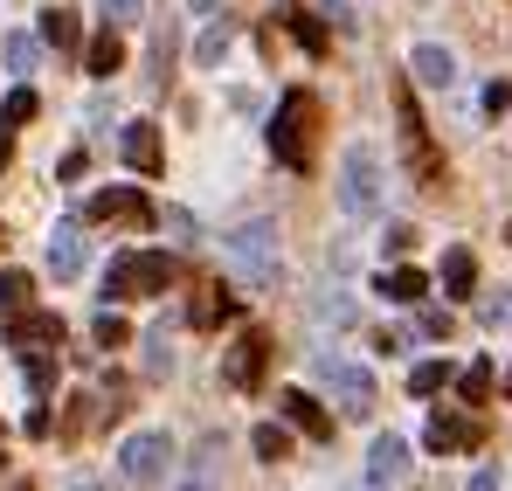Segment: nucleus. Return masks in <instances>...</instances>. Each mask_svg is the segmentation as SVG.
<instances>
[{
    "mask_svg": "<svg viewBox=\"0 0 512 491\" xmlns=\"http://www.w3.org/2000/svg\"><path fill=\"white\" fill-rule=\"evenodd\" d=\"M84 215L90 222H111V229H153V222H160V208H153L139 187H104V194H90Z\"/></svg>",
    "mask_w": 512,
    "mask_h": 491,
    "instance_id": "6e6552de",
    "label": "nucleus"
},
{
    "mask_svg": "<svg viewBox=\"0 0 512 491\" xmlns=\"http://www.w3.org/2000/svg\"><path fill=\"white\" fill-rule=\"evenodd\" d=\"M471 284H478V256L471 249H443V291L450 298H471Z\"/></svg>",
    "mask_w": 512,
    "mask_h": 491,
    "instance_id": "5701e85b",
    "label": "nucleus"
},
{
    "mask_svg": "<svg viewBox=\"0 0 512 491\" xmlns=\"http://www.w3.org/2000/svg\"><path fill=\"white\" fill-rule=\"evenodd\" d=\"M367 478H374V485H402V478H409V443H402V436H381V443L367 450Z\"/></svg>",
    "mask_w": 512,
    "mask_h": 491,
    "instance_id": "4468645a",
    "label": "nucleus"
},
{
    "mask_svg": "<svg viewBox=\"0 0 512 491\" xmlns=\"http://www.w3.org/2000/svg\"><path fill=\"white\" fill-rule=\"evenodd\" d=\"M270 28H291L312 56H326V49H333V28H326V21H312L305 7H277V21H270Z\"/></svg>",
    "mask_w": 512,
    "mask_h": 491,
    "instance_id": "a211bd4d",
    "label": "nucleus"
},
{
    "mask_svg": "<svg viewBox=\"0 0 512 491\" xmlns=\"http://www.w3.org/2000/svg\"><path fill=\"white\" fill-rule=\"evenodd\" d=\"M70 491H97V485H70Z\"/></svg>",
    "mask_w": 512,
    "mask_h": 491,
    "instance_id": "a19ab883",
    "label": "nucleus"
},
{
    "mask_svg": "<svg viewBox=\"0 0 512 491\" xmlns=\"http://www.w3.org/2000/svg\"><path fill=\"white\" fill-rule=\"evenodd\" d=\"M35 111H42V97H35V90L21 83V90H7V104H0V125H28Z\"/></svg>",
    "mask_w": 512,
    "mask_h": 491,
    "instance_id": "a878e982",
    "label": "nucleus"
},
{
    "mask_svg": "<svg viewBox=\"0 0 512 491\" xmlns=\"http://www.w3.org/2000/svg\"><path fill=\"white\" fill-rule=\"evenodd\" d=\"M340 208H346V215H374V208H381V153H374V146H346V160H340Z\"/></svg>",
    "mask_w": 512,
    "mask_h": 491,
    "instance_id": "20e7f679",
    "label": "nucleus"
},
{
    "mask_svg": "<svg viewBox=\"0 0 512 491\" xmlns=\"http://www.w3.org/2000/svg\"><path fill=\"white\" fill-rule=\"evenodd\" d=\"M457 395H464V402H485V395H492V367H485V360H471V367L457 374Z\"/></svg>",
    "mask_w": 512,
    "mask_h": 491,
    "instance_id": "bb28decb",
    "label": "nucleus"
},
{
    "mask_svg": "<svg viewBox=\"0 0 512 491\" xmlns=\"http://www.w3.org/2000/svg\"><path fill=\"white\" fill-rule=\"evenodd\" d=\"M395 118H402V160H409V173L423 187H443V153L429 146V125L416 111V97H409V83H395Z\"/></svg>",
    "mask_w": 512,
    "mask_h": 491,
    "instance_id": "7ed1b4c3",
    "label": "nucleus"
},
{
    "mask_svg": "<svg viewBox=\"0 0 512 491\" xmlns=\"http://www.w3.org/2000/svg\"><path fill=\"white\" fill-rule=\"evenodd\" d=\"M506 395H512V374H506Z\"/></svg>",
    "mask_w": 512,
    "mask_h": 491,
    "instance_id": "79ce46f5",
    "label": "nucleus"
},
{
    "mask_svg": "<svg viewBox=\"0 0 512 491\" xmlns=\"http://www.w3.org/2000/svg\"><path fill=\"white\" fill-rule=\"evenodd\" d=\"M97 7H104V21H139L146 0H97Z\"/></svg>",
    "mask_w": 512,
    "mask_h": 491,
    "instance_id": "72a5a7b5",
    "label": "nucleus"
},
{
    "mask_svg": "<svg viewBox=\"0 0 512 491\" xmlns=\"http://www.w3.org/2000/svg\"><path fill=\"white\" fill-rule=\"evenodd\" d=\"M381 298H395V305H423L429 277H423V270H409V263H395V270H381Z\"/></svg>",
    "mask_w": 512,
    "mask_h": 491,
    "instance_id": "aec40b11",
    "label": "nucleus"
},
{
    "mask_svg": "<svg viewBox=\"0 0 512 491\" xmlns=\"http://www.w3.org/2000/svg\"><path fill=\"white\" fill-rule=\"evenodd\" d=\"M167 436H153V429H146V436H125V450H118V471H125V478H132V485H160V478H167Z\"/></svg>",
    "mask_w": 512,
    "mask_h": 491,
    "instance_id": "1a4fd4ad",
    "label": "nucleus"
},
{
    "mask_svg": "<svg viewBox=\"0 0 512 491\" xmlns=\"http://www.w3.org/2000/svg\"><path fill=\"white\" fill-rule=\"evenodd\" d=\"M222 249L236 256V270H243L250 284H277V229H270V222H243V229H229Z\"/></svg>",
    "mask_w": 512,
    "mask_h": 491,
    "instance_id": "39448f33",
    "label": "nucleus"
},
{
    "mask_svg": "<svg viewBox=\"0 0 512 491\" xmlns=\"http://www.w3.org/2000/svg\"><path fill=\"white\" fill-rule=\"evenodd\" d=\"M222 319H236V298H229L222 284H215V291H201V298L187 305V326H201V332H215Z\"/></svg>",
    "mask_w": 512,
    "mask_h": 491,
    "instance_id": "4be33fe9",
    "label": "nucleus"
},
{
    "mask_svg": "<svg viewBox=\"0 0 512 491\" xmlns=\"http://www.w3.org/2000/svg\"><path fill=\"white\" fill-rule=\"evenodd\" d=\"M28 305H35V277H28V270H0V326L21 319Z\"/></svg>",
    "mask_w": 512,
    "mask_h": 491,
    "instance_id": "412c9836",
    "label": "nucleus"
},
{
    "mask_svg": "<svg viewBox=\"0 0 512 491\" xmlns=\"http://www.w3.org/2000/svg\"><path fill=\"white\" fill-rule=\"evenodd\" d=\"M229 42H236V28H229V21H208V28H201V42H194V63H201V70H215V63L229 56Z\"/></svg>",
    "mask_w": 512,
    "mask_h": 491,
    "instance_id": "b1692460",
    "label": "nucleus"
},
{
    "mask_svg": "<svg viewBox=\"0 0 512 491\" xmlns=\"http://www.w3.org/2000/svg\"><path fill=\"white\" fill-rule=\"evenodd\" d=\"M146 346H153V353H146V367H153V374H167V367H173V346H167V326L153 332V339H146Z\"/></svg>",
    "mask_w": 512,
    "mask_h": 491,
    "instance_id": "2f4dec72",
    "label": "nucleus"
},
{
    "mask_svg": "<svg viewBox=\"0 0 512 491\" xmlns=\"http://www.w3.org/2000/svg\"><path fill=\"white\" fill-rule=\"evenodd\" d=\"M84 70L90 77H118L125 70V42H118V21H104L97 35L84 42Z\"/></svg>",
    "mask_w": 512,
    "mask_h": 491,
    "instance_id": "ddd939ff",
    "label": "nucleus"
},
{
    "mask_svg": "<svg viewBox=\"0 0 512 491\" xmlns=\"http://www.w3.org/2000/svg\"><path fill=\"white\" fill-rule=\"evenodd\" d=\"M0 56H7V70H21V77L35 70V42H28V35H7V42H0Z\"/></svg>",
    "mask_w": 512,
    "mask_h": 491,
    "instance_id": "c85d7f7f",
    "label": "nucleus"
},
{
    "mask_svg": "<svg viewBox=\"0 0 512 491\" xmlns=\"http://www.w3.org/2000/svg\"><path fill=\"white\" fill-rule=\"evenodd\" d=\"M125 339H132V326L118 312H97V346H125Z\"/></svg>",
    "mask_w": 512,
    "mask_h": 491,
    "instance_id": "c756f323",
    "label": "nucleus"
},
{
    "mask_svg": "<svg viewBox=\"0 0 512 491\" xmlns=\"http://www.w3.org/2000/svg\"><path fill=\"white\" fill-rule=\"evenodd\" d=\"M21 374H28V388H35V395H49V381H56V367H49L42 353H28V360H21Z\"/></svg>",
    "mask_w": 512,
    "mask_h": 491,
    "instance_id": "7c9ffc66",
    "label": "nucleus"
},
{
    "mask_svg": "<svg viewBox=\"0 0 512 491\" xmlns=\"http://www.w3.org/2000/svg\"><path fill=\"white\" fill-rule=\"evenodd\" d=\"M270 153L291 173H312V160H319V97L312 90H284V104L270 118Z\"/></svg>",
    "mask_w": 512,
    "mask_h": 491,
    "instance_id": "f257e3e1",
    "label": "nucleus"
},
{
    "mask_svg": "<svg viewBox=\"0 0 512 491\" xmlns=\"http://www.w3.org/2000/svg\"><path fill=\"white\" fill-rule=\"evenodd\" d=\"M215 7H222V0H194V14H215Z\"/></svg>",
    "mask_w": 512,
    "mask_h": 491,
    "instance_id": "ea45409f",
    "label": "nucleus"
},
{
    "mask_svg": "<svg viewBox=\"0 0 512 491\" xmlns=\"http://www.w3.org/2000/svg\"><path fill=\"white\" fill-rule=\"evenodd\" d=\"M7 339L21 346V353H49V346H63V319L56 312H21V319H7Z\"/></svg>",
    "mask_w": 512,
    "mask_h": 491,
    "instance_id": "9b49d317",
    "label": "nucleus"
},
{
    "mask_svg": "<svg viewBox=\"0 0 512 491\" xmlns=\"http://www.w3.org/2000/svg\"><path fill=\"white\" fill-rule=\"evenodd\" d=\"M485 111H512V83H492L485 90Z\"/></svg>",
    "mask_w": 512,
    "mask_h": 491,
    "instance_id": "c9c22d12",
    "label": "nucleus"
},
{
    "mask_svg": "<svg viewBox=\"0 0 512 491\" xmlns=\"http://www.w3.org/2000/svg\"><path fill=\"white\" fill-rule=\"evenodd\" d=\"M42 42H49L56 56H84V21H77L70 7H56V14H42Z\"/></svg>",
    "mask_w": 512,
    "mask_h": 491,
    "instance_id": "f3484780",
    "label": "nucleus"
},
{
    "mask_svg": "<svg viewBox=\"0 0 512 491\" xmlns=\"http://www.w3.org/2000/svg\"><path fill=\"white\" fill-rule=\"evenodd\" d=\"M77 270H84V229L56 222V236H49V277H77Z\"/></svg>",
    "mask_w": 512,
    "mask_h": 491,
    "instance_id": "dca6fc26",
    "label": "nucleus"
},
{
    "mask_svg": "<svg viewBox=\"0 0 512 491\" xmlns=\"http://www.w3.org/2000/svg\"><path fill=\"white\" fill-rule=\"evenodd\" d=\"M423 443L436 450V457H450V450H478V443H485V422H478V415H429Z\"/></svg>",
    "mask_w": 512,
    "mask_h": 491,
    "instance_id": "9d476101",
    "label": "nucleus"
},
{
    "mask_svg": "<svg viewBox=\"0 0 512 491\" xmlns=\"http://www.w3.org/2000/svg\"><path fill=\"white\" fill-rule=\"evenodd\" d=\"M7 160H14V139H7V125H0V173H7Z\"/></svg>",
    "mask_w": 512,
    "mask_h": 491,
    "instance_id": "58836bf2",
    "label": "nucleus"
},
{
    "mask_svg": "<svg viewBox=\"0 0 512 491\" xmlns=\"http://www.w3.org/2000/svg\"><path fill=\"white\" fill-rule=\"evenodd\" d=\"M423 332H436V339H443V332H450V312H436V305H423Z\"/></svg>",
    "mask_w": 512,
    "mask_h": 491,
    "instance_id": "e433bc0d",
    "label": "nucleus"
},
{
    "mask_svg": "<svg viewBox=\"0 0 512 491\" xmlns=\"http://www.w3.org/2000/svg\"><path fill=\"white\" fill-rule=\"evenodd\" d=\"M319 319H333V326H346V319H353V305H346V298H319Z\"/></svg>",
    "mask_w": 512,
    "mask_h": 491,
    "instance_id": "f704fd0d",
    "label": "nucleus"
},
{
    "mask_svg": "<svg viewBox=\"0 0 512 491\" xmlns=\"http://www.w3.org/2000/svg\"><path fill=\"white\" fill-rule=\"evenodd\" d=\"M409 70H416V83H429V90H450V83H457V63H450V49H436V42H423V49L409 56Z\"/></svg>",
    "mask_w": 512,
    "mask_h": 491,
    "instance_id": "6ab92c4d",
    "label": "nucleus"
},
{
    "mask_svg": "<svg viewBox=\"0 0 512 491\" xmlns=\"http://www.w3.org/2000/svg\"><path fill=\"white\" fill-rule=\"evenodd\" d=\"M319 381L333 388V402H340L353 422H360V415H374V402H381V395H374V374H367V367H353L346 353H319Z\"/></svg>",
    "mask_w": 512,
    "mask_h": 491,
    "instance_id": "423d86ee",
    "label": "nucleus"
},
{
    "mask_svg": "<svg viewBox=\"0 0 512 491\" xmlns=\"http://www.w3.org/2000/svg\"><path fill=\"white\" fill-rule=\"evenodd\" d=\"M180 491H201V485H180Z\"/></svg>",
    "mask_w": 512,
    "mask_h": 491,
    "instance_id": "37998d69",
    "label": "nucleus"
},
{
    "mask_svg": "<svg viewBox=\"0 0 512 491\" xmlns=\"http://www.w3.org/2000/svg\"><path fill=\"white\" fill-rule=\"evenodd\" d=\"M270 353H277V346H270V332L250 326L229 353H222V381H229L236 395H256V388H263V374H270Z\"/></svg>",
    "mask_w": 512,
    "mask_h": 491,
    "instance_id": "0eeeda50",
    "label": "nucleus"
},
{
    "mask_svg": "<svg viewBox=\"0 0 512 491\" xmlns=\"http://www.w3.org/2000/svg\"><path fill=\"white\" fill-rule=\"evenodd\" d=\"M277 409H284L291 429H305V436H319V443L333 436V415L319 409V395H305V388H284V395H277Z\"/></svg>",
    "mask_w": 512,
    "mask_h": 491,
    "instance_id": "f8f14e48",
    "label": "nucleus"
},
{
    "mask_svg": "<svg viewBox=\"0 0 512 491\" xmlns=\"http://www.w3.org/2000/svg\"><path fill=\"white\" fill-rule=\"evenodd\" d=\"M381 243H388V256H409V249H416V229H409V222H395Z\"/></svg>",
    "mask_w": 512,
    "mask_h": 491,
    "instance_id": "473e14b6",
    "label": "nucleus"
},
{
    "mask_svg": "<svg viewBox=\"0 0 512 491\" xmlns=\"http://www.w3.org/2000/svg\"><path fill=\"white\" fill-rule=\"evenodd\" d=\"M256 457H263V464H284V457H291V436H284V429H277V422H256Z\"/></svg>",
    "mask_w": 512,
    "mask_h": 491,
    "instance_id": "393cba45",
    "label": "nucleus"
},
{
    "mask_svg": "<svg viewBox=\"0 0 512 491\" xmlns=\"http://www.w3.org/2000/svg\"><path fill=\"white\" fill-rule=\"evenodd\" d=\"M118 153H125V166H139V173H160V125H125V139H118Z\"/></svg>",
    "mask_w": 512,
    "mask_h": 491,
    "instance_id": "2eb2a0df",
    "label": "nucleus"
},
{
    "mask_svg": "<svg viewBox=\"0 0 512 491\" xmlns=\"http://www.w3.org/2000/svg\"><path fill=\"white\" fill-rule=\"evenodd\" d=\"M173 277H180L173 256H160V249H125L104 270V298H160V291H173Z\"/></svg>",
    "mask_w": 512,
    "mask_h": 491,
    "instance_id": "f03ea898",
    "label": "nucleus"
},
{
    "mask_svg": "<svg viewBox=\"0 0 512 491\" xmlns=\"http://www.w3.org/2000/svg\"><path fill=\"white\" fill-rule=\"evenodd\" d=\"M471 491H499V471H478V478H471Z\"/></svg>",
    "mask_w": 512,
    "mask_h": 491,
    "instance_id": "4c0bfd02",
    "label": "nucleus"
},
{
    "mask_svg": "<svg viewBox=\"0 0 512 491\" xmlns=\"http://www.w3.org/2000/svg\"><path fill=\"white\" fill-rule=\"evenodd\" d=\"M443 381H450V367H443V360H423V367L409 374V395H436Z\"/></svg>",
    "mask_w": 512,
    "mask_h": 491,
    "instance_id": "cd10ccee",
    "label": "nucleus"
}]
</instances>
